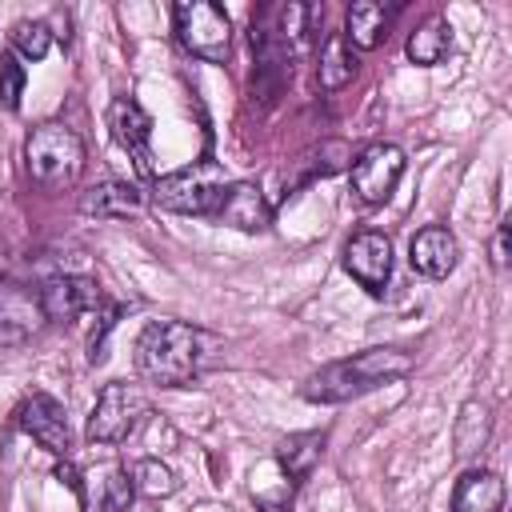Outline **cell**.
Segmentation results:
<instances>
[{
  "label": "cell",
  "instance_id": "1",
  "mask_svg": "<svg viewBox=\"0 0 512 512\" xmlns=\"http://www.w3.org/2000/svg\"><path fill=\"white\" fill-rule=\"evenodd\" d=\"M412 368H416V360L404 348H392V344L364 348L356 356H344V360H332V364L316 368L304 380L300 396L312 400V404H344V400H356L364 392H376V388H384L392 380H404Z\"/></svg>",
  "mask_w": 512,
  "mask_h": 512
},
{
  "label": "cell",
  "instance_id": "2",
  "mask_svg": "<svg viewBox=\"0 0 512 512\" xmlns=\"http://www.w3.org/2000/svg\"><path fill=\"white\" fill-rule=\"evenodd\" d=\"M208 364V336L184 320H152L136 340V372L156 388H180Z\"/></svg>",
  "mask_w": 512,
  "mask_h": 512
},
{
  "label": "cell",
  "instance_id": "3",
  "mask_svg": "<svg viewBox=\"0 0 512 512\" xmlns=\"http://www.w3.org/2000/svg\"><path fill=\"white\" fill-rule=\"evenodd\" d=\"M24 168L40 192H64L84 172V140L68 124H36L24 140Z\"/></svg>",
  "mask_w": 512,
  "mask_h": 512
},
{
  "label": "cell",
  "instance_id": "4",
  "mask_svg": "<svg viewBox=\"0 0 512 512\" xmlns=\"http://www.w3.org/2000/svg\"><path fill=\"white\" fill-rule=\"evenodd\" d=\"M228 192V176L216 160H196L180 172L152 180V204L180 216H212Z\"/></svg>",
  "mask_w": 512,
  "mask_h": 512
},
{
  "label": "cell",
  "instance_id": "5",
  "mask_svg": "<svg viewBox=\"0 0 512 512\" xmlns=\"http://www.w3.org/2000/svg\"><path fill=\"white\" fill-rule=\"evenodd\" d=\"M172 24H176V40L184 44V52H192L204 64H224L228 48H232V24L228 12L220 4L208 0H180L172 8Z\"/></svg>",
  "mask_w": 512,
  "mask_h": 512
},
{
  "label": "cell",
  "instance_id": "6",
  "mask_svg": "<svg viewBox=\"0 0 512 512\" xmlns=\"http://www.w3.org/2000/svg\"><path fill=\"white\" fill-rule=\"evenodd\" d=\"M148 416V392L140 384H128V380H112L100 388L92 412H88V424H84V436L92 444H120L136 432V424Z\"/></svg>",
  "mask_w": 512,
  "mask_h": 512
},
{
  "label": "cell",
  "instance_id": "7",
  "mask_svg": "<svg viewBox=\"0 0 512 512\" xmlns=\"http://www.w3.org/2000/svg\"><path fill=\"white\" fill-rule=\"evenodd\" d=\"M404 152L396 148V144H368L356 160H352V196L360 200V204H384L388 196H392V188L400 184V176H404Z\"/></svg>",
  "mask_w": 512,
  "mask_h": 512
},
{
  "label": "cell",
  "instance_id": "8",
  "mask_svg": "<svg viewBox=\"0 0 512 512\" xmlns=\"http://www.w3.org/2000/svg\"><path fill=\"white\" fill-rule=\"evenodd\" d=\"M16 420H20V428H24L44 452H52L56 460H68V456H72L68 412H64V404H60L56 396H48V392H32V396L20 404Z\"/></svg>",
  "mask_w": 512,
  "mask_h": 512
},
{
  "label": "cell",
  "instance_id": "9",
  "mask_svg": "<svg viewBox=\"0 0 512 512\" xmlns=\"http://www.w3.org/2000/svg\"><path fill=\"white\" fill-rule=\"evenodd\" d=\"M36 296H40L44 320L72 324L76 316H84L100 304V284L92 276H80V272H56L36 288Z\"/></svg>",
  "mask_w": 512,
  "mask_h": 512
},
{
  "label": "cell",
  "instance_id": "10",
  "mask_svg": "<svg viewBox=\"0 0 512 512\" xmlns=\"http://www.w3.org/2000/svg\"><path fill=\"white\" fill-rule=\"evenodd\" d=\"M344 268H348V276H352L364 292L380 296V292L388 288V276H392V240H388L384 232H376V228L356 232V236L344 244Z\"/></svg>",
  "mask_w": 512,
  "mask_h": 512
},
{
  "label": "cell",
  "instance_id": "11",
  "mask_svg": "<svg viewBox=\"0 0 512 512\" xmlns=\"http://www.w3.org/2000/svg\"><path fill=\"white\" fill-rule=\"evenodd\" d=\"M108 128H112V140L136 160V168L140 172H152V148H148V140H152V120H148V112L132 100V96H116L112 100V108H108Z\"/></svg>",
  "mask_w": 512,
  "mask_h": 512
},
{
  "label": "cell",
  "instance_id": "12",
  "mask_svg": "<svg viewBox=\"0 0 512 512\" xmlns=\"http://www.w3.org/2000/svg\"><path fill=\"white\" fill-rule=\"evenodd\" d=\"M456 260H460V244H456V236H452L444 224L420 228V232L412 236V244H408V264H412V272H420V276H428V280H444V276L456 268Z\"/></svg>",
  "mask_w": 512,
  "mask_h": 512
},
{
  "label": "cell",
  "instance_id": "13",
  "mask_svg": "<svg viewBox=\"0 0 512 512\" xmlns=\"http://www.w3.org/2000/svg\"><path fill=\"white\" fill-rule=\"evenodd\" d=\"M212 220H220L228 228H240V232H264L272 224V208H268L260 184L236 180V184H228V192H224L220 208L212 212Z\"/></svg>",
  "mask_w": 512,
  "mask_h": 512
},
{
  "label": "cell",
  "instance_id": "14",
  "mask_svg": "<svg viewBox=\"0 0 512 512\" xmlns=\"http://www.w3.org/2000/svg\"><path fill=\"white\" fill-rule=\"evenodd\" d=\"M144 192L128 180H100L80 196V212L96 216V220H128L144 212Z\"/></svg>",
  "mask_w": 512,
  "mask_h": 512
},
{
  "label": "cell",
  "instance_id": "15",
  "mask_svg": "<svg viewBox=\"0 0 512 512\" xmlns=\"http://www.w3.org/2000/svg\"><path fill=\"white\" fill-rule=\"evenodd\" d=\"M40 296L20 284H0V344H20L40 328Z\"/></svg>",
  "mask_w": 512,
  "mask_h": 512
},
{
  "label": "cell",
  "instance_id": "16",
  "mask_svg": "<svg viewBox=\"0 0 512 512\" xmlns=\"http://www.w3.org/2000/svg\"><path fill=\"white\" fill-rule=\"evenodd\" d=\"M388 24H392V8L376 4V0H352L348 12H344V40L352 52H372L384 44L388 36Z\"/></svg>",
  "mask_w": 512,
  "mask_h": 512
},
{
  "label": "cell",
  "instance_id": "17",
  "mask_svg": "<svg viewBox=\"0 0 512 512\" xmlns=\"http://www.w3.org/2000/svg\"><path fill=\"white\" fill-rule=\"evenodd\" d=\"M504 480L492 468H468L452 488V512H500Z\"/></svg>",
  "mask_w": 512,
  "mask_h": 512
},
{
  "label": "cell",
  "instance_id": "18",
  "mask_svg": "<svg viewBox=\"0 0 512 512\" xmlns=\"http://www.w3.org/2000/svg\"><path fill=\"white\" fill-rule=\"evenodd\" d=\"M404 52H408L412 64H420V68H436V64L452 52V24H448V16L432 12L428 20H420L416 32L408 36Z\"/></svg>",
  "mask_w": 512,
  "mask_h": 512
},
{
  "label": "cell",
  "instance_id": "19",
  "mask_svg": "<svg viewBox=\"0 0 512 512\" xmlns=\"http://www.w3.org/2000/svg\"><path fill=\"white\" fill-rule=\"evenodd\" d=\"M488 440H492V412H488V404H480V400L460 404V416H456V428H452L456 456H476V452L488 448Z\"/></svg>",
  "mask_w": 512,
  "mask_h": 512
},
{
  "label": "cell",
  "instance_id": "20",
  "mask_svg": "<svg viewBox=\"0 0 512 512\" xmlns=\"http://www.w3.org/2000/svg\"><path fill=\"white\" fill-rule=\"evenodd\" d=\"M324 432H296V436H288L280 448H276V464H280V472L296 484V480H304L312 468H316V460L324 456Z\"/></svg>",
  "mask_w": 512,
  "mask_h": 512
},
{
  "label": "cell",
  "instance_id": "21",
  "mask_svg": "<svg viewBox=\"0 0 512 512\" xmlns=\"http://www.w3.org/2000/svg\"><path fill=\"white\" fill-rule=\"evenodd\" d=\"M352 76H356V52L348 48V40H344L340 32H332V36L324 40V48H320V60H316V84H320L324 92H336V88H344Z\"/></svg>",
  "mask_w": 512,
  "mask_h": 512
},
{
  "label": "cell",
  "instance_id": "22",
  "mask_svg": "<svg viewBox=\"0 0 512 512\" xmlns=\"http://www.w3.org/2000/svg\"><path fill=\"white\" fill-rule=\"evenodd\" d=\"M128 480H132L136 496H148V500H160V496H172L176 492V476L160 460H136L128 468Z\"/></svg>",
  "mask_w": 512,
  "mask_h": 512
},
{
  "label": "cell",
  "instance_id": "23",
  "mask_svg": "<svg viewBox=\"0 0 512 512\" xmlns=\"http://www.w3.org/2000/svg\"><path fill=\"white\" fill-rule=\"evenodd\" d=\"M52 48V32L40 20H16L12 24V52L20 60H44Z\"/></svg>",
  "mask_w": 512,
  "mask_h": 512
},
{
  "label": "cell",
  "instance_id": "24",
  "mask_svg": "<svg viewBox=\"0 0 512 512\" xmlns=\"http://www.w3.org/2000/svg\"><path fill=\"white\" fill-rule=\"evenodd\" d=\"M24 80H28V72H24V64H20V56H16V52H0V104H4L8 112L20 108Z\"/></svg>",
  "mask_w": 512,
  "mask_h": 512
},
{
  "label": "cell",
  "instance_id": "25",
  "mask_svg": "<svg viewBox=\"0 0 512 512\" xmlns=\"http://www.w3.org/2000/svg\"><path fill=\"white\" fill-rule=\"evenodd\" d=\"M132 496H136V488H132V480H128V468H112L108 480H104V500H100V508H104V512H128Z\"/></svg>",
  "mask_w": 512,
  "mask_h": 512
},
{
  "label": "cell",
  "instance_id": "26",
  "mask_svg": "<svg viewBox=\"0 0 512 512\" xmlns=\"http://www.w3.org/2000/svg\"><path fill=\"white\" fill-rule=\"evenodd\" d=\"M492 268H508V224H500L492 236Z\"/></svg>",
  "mask_w": 512,
  "mask_h": 512
},
{
  "label": "cell",
  "instance_id": "27",
  "mask_svg": "<svg viewBox=\"0 0 512 512\" xmlns=\"http://www.w3.org/2000/svg\"><path fill=\"white\" fill-rule=\"evenodd\" d=\"M56 476H60V480H64V484H68V488H72V492L84 500V488H80V472L72 468V460H60V464H56Z\"/></svg>",
  "mask_w": 512,
  "mask_h": 512
},
{
  "label": "cell",
  "instance_id": "28",
  "mask_svg": "<svg viewBox=\"0 0 512 512\" xmlns=\"http://www.w3.org/2000/svg\"><path fill=\"white\" fill-rule=\"evenodd\" d=\"M4 276H8V252H4V244H0V284H4Z\"/></svg>",
  "mask_w": 512,
  "mask_h": 512
}]
</instances>
